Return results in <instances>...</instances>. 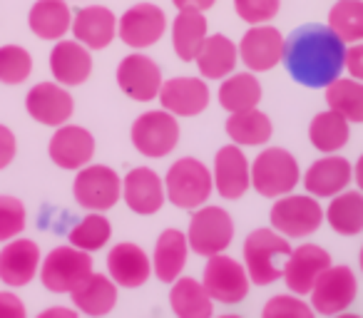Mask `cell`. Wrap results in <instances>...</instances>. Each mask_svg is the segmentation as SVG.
Listing matches in <instances>:
<instances>
[{
	"label": "cell",
	"instance_id": "obj_1",
	"mask_svg": "<svg viewBox=\"0 0 363 318\" xmlns=\"http://www.w3.org/2000/svg\"><path fill=\"white\" fill-rule=\"evenodd\" d=\"M281 62L294 82L321 90L341 77L346 67V42L328 25L306 23L284 38Z\"/></svg>",
	"mask_w": 363,
	"mask_h": 318
},
{
	"label": "cell",
	"instance_id": "obj_2",
	"mask_svg": "<svg viewBox=\"0 0 363 318\" xmlns=\"http://www.w3.org/2000/svg\"><path fill=\"white\" fill-rule=\"evenodd\" d=\"M244 266L257 286H272L281 278V268L291 254V244L277 229H254L244 242Z\"/></svg>",
	"mask_w": 363,
	"mask_h": 318
},
{
	"label": "cell",
	"instance_id": "obj_3",
	"mask_svg": "<svg viewBox=\"0 0 363 318\" xmlns=\"http://www.w3.org/2000/svg\"><path fill=\"white\" fill-rule=\"evenodd\" d=\"M252 189L267 199H279L291 194L301 182L296 157L284 147H267L252 162Z\"/></svg>",
	"mask_w": 363,
	"mask_h": 318
},
{
	"label": "cell",
	"instance_id": "obj_4",
	"mask_svg": "<svg viewBox=\"0 0 363 318\" xmlns=\"http://www.w3.org/2000/svg\"><path fill=\"white\" fill-rule=\"evenodd\" d=\"M167 202H172L177 209H199L207 204V199L214 192V179L207 164L194 159V157H182L167 169L164 177Z\"/></svg>",
	"mask_w": 363,
	"mask_h": 318
},
{
	"label": "cell",
	"instance_id": "obj_5",
	"mask_svg": "<svg viewBox=\"0 0 363 318\" xmlns=\"http://www.w3.org/2000/svg\"><path fill=\"white\" fill-rule=\"evenodd\" d=\"M187 242H189V251H194L197 256L204 259L227 251L234 242L232 214L222 207L202 204L199 209H194L192 219H189Z\"/></svg>",
	"mask_w": 363,
	"mask_h": 318
},
{
	"label": "cell",
	"instance_id": "obj_6",
	"mask_svg": "<svg viewBox=\"0 0 363 318\" xmlns=\"http://www.w3.org/2000/svg\"><path fill=\"white\" fill-rule=\"evenodd\" d=\"M272 229L286 239H306L323 224V209L311 194H284L272 207Z\"/></svg>",
	"mask_w": 363,
	"mask_h": 318
},
{
	"label": "cell",
	"instance_id": "obj_7",
	"mask_svg": "<svg viewBox=\"0 0 363 318\" xmlns=\"http://www.w3.org/2000/svg\"><path fill=\"white\" fill-rule=\"evenodd\" d=\"M132 147L147 159H162L179 144V122L167 110H150L132 122Z\"/></svg>",
	"mask_w": 363,
	"mask_h": 318
},
{
	"label": "cell",
	"instance_id": "obj_8",
	"mask_svg": "<svg viewBox=\"0 0 363 318\" xmlns=\"http://www.w3.org/2000/svg\"><path fill=\"white\" fill-rule=\"evenodd\" d=\"M72 197L87 212H107L122 199V177L107 164H85L77 169Z\"/></svg>",
	"mask_w": 363,
	"mask_h": 318
},
{
	"label": "cell",
	"instance_id": "obj_9",
	"mask_svg": "<svg viewBox=\"0 0 363 318\" xmlns=\"http://www.w3.org/2000/svg\"><path fill=\"white\" fill-rule=\"evenodd\" d=\"M92 273V256L90 251L72 246H57L40 261V281L52 293H70L80 286Z\"/></svg>",
	"mask_w": 363,
	"mask_h": 318
},
{
	"label": "cell",
	"instance_id": "obj_10",
	"mask_svg": "<svg viewBox=\"0 0 363 318\" xmlns=\"http://www.w3.org/2000/svg\"><path fill=\"white\" fill-rule=\"evenodd\" d=\"M204 288L209 291L212 301L217 303H242L249 296V286L252 278L247 273V266L237 259H232L229 254H214L207 256V266H204Z\"/></svg>",
	"mask_w": 363,
	"mask_h": 318
},
{
	"label": "cell",
	"instance_id": "obj_11",
	"mask_svg": "<svg viewBox=\"0 0 363 318\" xmlns=\"http://www.w3.org/2000/svg\"><path fill=\"white\" fill-rule=\"evenodd\" d=\"M311 308L321 316L343 313L358 296V281L351 266H328L311 288Z\"/></svg>",
	"mask_w": 363,
	"mask_h": 318
},
{
	"label": "cell",
	"instance_id": "obj_12",
	"mask_svg": "<svg viewBox=\"0 0 363 318\" xmlns=\"http://www.w3.org/2000/svg\"><path fill=\"white\" fill-rule=\"evenodd\" d=\"M167 30V16L155 3H137L117 18V35L132 50H145L162 40Z\"/></svg>",
	"mask_w": 363,
	"mask_h": 318
},
{
	"label": "cell",
	"instance_id": "obj_13",
	"mask_svg": "<svg viewBox=\"0 0 363 318\" xmlns=\"http://www.w3.org/2000/svg\"><path fill=\"white\" fill-rule=\"evenodd\" d=\"M239 62L247 65L252 72H269L277 65H281L284 57V35L279 28L262 23V25H252L242 35L237 45Z\"/></svg>",
	"mask_w": 363,
	"mask_h": 318
},
{
	"label": "cell",
	"instance_id": "obj_14",
	"mask_svg": "<svg viewBox=\"0 0 363 318\" xmlns=\"http://www.w3.org/2000/svg\"><path fill=\"white\" fill-rule=\"evenodd\" d=\"M162 82H164V77H162L160 65L140 50L122 57L120 65H117V85L135 102L157 100Z\"/></svg>",
	"mask_w": 363,
	"mask_h": 318
},
{
	"label": "cell",
	"instance_id": "obj_15",
	"mask_svg": "<svg viewBox=\"0 0 363 318\" xmlns=\"http://www.w3.org/2000/svg\"><path fill=\"white\" fill-rule=\"evenodd\" d=\"M331 266V254L318 244H301V246L291 249L281 268V278L286 288L296 296H308L326 268Z\"/></svg>",
	"mask_w": 363,
	"mask_h": 318
},
{
	"label": "cell",
	"instance_id": "obj_16",
	"mask_svg": "<svg viewBox=\"0 0 363 318\" xmlns=\"http://www.w3.org/2000/svg\"><path fill=\"white\" fill-rule=\"evenodd\" d=\"M157 100L174 117H197L209 107L212 92L204 77H172L162 82Z\"/></svg>",
	"mask_w": 363,
	"mask_h": 318
},
{
	"label": "cell",
	"instance_id": "obj_17",
	"mask_svg": "<svg viewBox=\"0 0 363 318\" xmlns=\"http://www.w3.org/2000/svg\"><path fill=\"white\" fill-rule=\"evenodd\" d=\"M252 164L239 144H224L214 157V189L222 199H242L252 189Z\"/></svg>",
	"mask_w": 363,
	"mask_h": 318
},
{
	"label": "cell",
	"instance_id": "obj_18",
	"mask_svg": "<svg viewBox=\"0 0 363 318\" xmlns=\"http://www.w3.org/2000/svg\"><path fill=\"white\" fill-rule=\"evenodd\" d=\"M48 154L60 169L77 172L80 167L90 164V159L95 157V137L85 127L65 122L55 127V135L50 137V144H48Z\"/></svg>",
	"mask_w": 363,
	"mask_h": 318
},
{
	"label": "cell",
	"instance_id": "obj_19",
	"mask_svg": "<svg viewBox=\"0 0 363 318\" xmlns=\"http://www.w3.org/2000/svg\"><path fill=\"white\" fill-rule=\"evenodd\" d=\"M122 202L140 217H152L167 202L164 179L150 167H135L122 179Z\"/></svg>",
	"mask_w": 363,
	"mask_h": 318
},
{
	"label": "cell",
	"instance_id": "obj_20",
	"mask_svg": "<svg viewBox=\"0 0 363 318\" xmlns=\"http://www.w3.org/2000/svg\"><path fill=\"white\" fill-rule=\"evenodd\" d=\"M26 110L35 122L45 127H60L75 112V102L60 82H38L26 97Z\"/></svg>",
	"mask_w": 363,
	"mask_h": 318
},
{
	"label": "cell",
	"instance_id": "obj_21",
	"mask_svg": "<svg viewBox=\"0 0 363 318\" xmlns=\"http://www.w3.org/2000/svg\"><path fill=\"white\" fill-rule=\"evenodd\" d=\"M353 182V164L346 157L336 154H323L321 159L311 164L306 169V174H301V184L306 189V194L316 199H331L338 192L348 189V184Z\"/></svg>",
	"mask_w": 363,
	"mask_h": 318
},
{
	"label": "cell",
	"instance_id": "obj_22",
	"mask_svg": "<svg viewBox=\"0 0 363 318\" xmlns=\"http://www.w3.org/2000/svg\"><path fill=\"white\" fill-rule=\"evenodd\" d=\"M40 246L30 239H11L0 251V281L6 286H28L40 271Z\"/></svg>",
	"mask_w": 363,
	"mask_h": 318
},
{
	"label": "cell",
	"instance_id": "obj_23",
	"mask_svg": "<svg viewBox=\"0 0 363 318\" xmlns=\"http://www.w3.org/2000/svg\"><path fill=\"white\" fill-rule=\"evenodd\" d=\"M107 273L122 288H140L152 276V256L132 242H120L107 254Z\"/></svg>",
	"mask_w": 363,
	"mask_h": 318
},
{
	"label": "cell",
	"instance_id": "obj_24",
	"mask_svg": "<svg viewBox=\"0 0 363 318\" xmlns=\"http://www.w3.org/2000/svg\"><path fill=\"white\" fill-rule=\"evenodd\" d=\"M72 35L90 50H105L117 38V16L105 6H87L72 16Z\"/></svg>",
	"mask_w": 363,
	"mask_h": 318
},
{
	"label": "cell",
	"instance_id": "obj_25",
	"mask_svg": "<svg viewBox=\"0 0 363 318\" xmlns=\"http://www.w3.org/2000/svg\"><path fill=\"white\" fill-rule=\"evenodd\" d=\"M50 72L60 85H82L92 75L90 47L77 40H57L50 50Z\"/></svg>",
	"mask_w": 363,
	"mask_h": 318
},
{
	"label": "cell",
	"instance_id": "obj_26",
	"mask_svg": "<svg viewBox=\"0 0 363 318\" xmlns=\"http://www.w3.org/2000/svg\"><path fill=\"white\" fill-rule=\"evenodd\" d=\"M189 259V242L187 234L179 229H164L155 244L152 254V273L162 283H172L174 278L182 276Z\"/></svg>",
	"mask_w": 363,
	"mask_h": 318
},
{
	"label": "cell",
	"instance_id": "obj_27",
	"mask_svg": "<svg viewBox=\"0 0 363 318\" xmlns=\"http://www.w3.org/2000/svg\"><path fill=\"white\" fill-rule=\"evenodd\" d=\"M194 62H197V70L204 80H224L237 70L239 50L227 35L214 33V35L204 38Z\"/></svg>",
	"mask_w": 363,
	"mask_h": 318
},
{
	"label": "cell",
	"instance_id": "obj_28",
	"mask_svg": "<svg viewBox=\"0 0 363 318\" xmlns=\"http://www.w3.org/2000/svg\"><path fill=\"white\" fill-rule=\"evenodd\" d=\"M72 303L85 316H107L117 306V283L107 273L92 271L80 286L70 291Z\"/></svg>",
	"mask_w": 363,
	"mask_h": 318
},
{
	"label": "cell",
	"instance_id": "obj_29",
	"mask_svg": "<svg viewBox=\"0 0 363 318\" xmlns=\"http://www.w3.org/2000/svg\"><path fill=\"white\" fill-rule=\"evenodd\" d=\"M28 25L40 40H62L72 28V11L67 0H38L28 13Z\"/></svg>",
	"mask_w": 363,
	"mask_h": 318
},
{
	"label": "cell",
	"instance_id": "obj_30",
	"mask_svg": "<svg viewBox=\"0 0 363 318\" xmlns=\"http://www.w3.org/2000/svg\"><path fill=\"white\" fill-rule=\"evenodd\" d=\"M169 306L179 318H209L214 313V301L202 281L192 276H179L172 281Z\"/></svg>",
	"mask_w": 363,
	"mask_h": 318
},
{
	"label": "cell",
	"instance_id": "obj_31",
	"mask_svg": "<svg viewBox=\"0 0 363 318\" xmlns=\"http://www.w3.org/2000/svg\"><path fill=\"white\" fill-rule=\"evenodd\" d=\"M348 140H351V122L346 117L333 112L331 107L313 115L308 125V142L313 149H318L321 154H336L348 144Z\"/></svg>",
	"mask_w": 363,
	"mask_h": 318
},
{
	"label": "cell",
	"instance_id": "obj_32",
	"mask_svg": "<svg viewBox=\"0 0 363 318\" xmlns=\"http://www.w3.org/2000/svg\"><path fill=\"white\" fill-rule=\"evenodd\" d=\"M326 222L341 237L363 234V192L361 189H343L331 197L326 207Z\"/></svg>",
	"mask_w": 363,
	"mask_h": 318
},
{
	"label": "cell",
	"instance_id": "obj_33",
	"mask_svg": "<svg viewBox=\"0 0 363 318\" xmlns=\"http://www.w3.org/2000/svg\"><path fill=\"white\" fill-rule=\"evenodd\" d=\"M207 38V18L199 11H179L172 21V47L182 62H194Z\"/></svg>",
	"mask_w": 363,
	"mask_h": 318
},
{
	"label": "cell",
	"instance_id": "obj_34",
	"mask_svg": "<svg viewBox=\"0 0 363 318\" xmlns=\"http://www.w3.org/2000/svg\"><path fill=\"white\" fill-rule=\"evenodd\" d=\"M227 135L239 147H262L272 140L274 125L267 112H262L259 107H252V110L229 112Z\"/></svg>",
	"mask_w": 363,
	"mask_h": 318
},
{
	"label": "cell",
	"instance_id": "obj_35",
	"mask_svg": "<svg viewBox=\"0 0 363 318\" xmlns=\"http://www.w3.org/2000/svg\"><path fill=\"white\" fill-rule=\"evenodd\" d=\"M217 100L222 105V110L227 112L252 110V107H259V102H262V82L257 80V75L252 70L232 72L219 85Z\"/></svg>",
	"mask_w": 363,
	"mask_h": 318
},
{
	"label": "cell",
	"instance_id": "obj_36",
	"mask_svg": "<svg viewBox=\"0 0 363 318\" xmlns=\"http://www.w3.org/2000/svg\"><path fill=\"white\" fill-rule=\"evenodd\" d=\"M326 105L351 125H363V82L356 77L333 80L326 87Z\"/></svg>",
	"mask_w": 363,
	"mask_h": 318
},
{
	"label": "cell",
	"instance_id": "obj_37",
	"mask_svg": "<svg viewBox=\"0 0 363 318\" xmlns=\"http://www.w3.org/2000/svg\"><path fill=\"white\" fill-rule=\"evenodd\" d=\"M326 25L346 45L363 42V0H336L328 11Z\"/></svg>",
	"mask_w": 363,
	"mask_h": 318
},
{
	"label": "cell",
	"instance_id": "obj_38",
	"mask_svg": "<svg viewBox=\"0 0 363 318\" xmlns=\"http://www.w3.org/2000/svg\"><path fill=\"white\" fill-rule=\"evenodd\" d=\"M67 239H70L72 246L82 249V251H100L112 239V224L102 212H90L85 219H80L70 229V237Z\"/></svg>",
	"mask_w": 363,
	"mask_h": 318
},
{
	"label": "cell",
	"instance_id": "obj_39",
	"mask_svg": "<svg viewBox=\"0 0 363 318\" xmlns=\"http://www.w3.org/2000/svg\"><path fill=\"white\" fill-rule=\"evenodd\" d=\"M33 57L23 45L0 47V82L3 85H21L30 77Z\"/></svg>",
	"mask_w": 363,
	"mask_h": 318
},
{
	"label": "cell",
	"instance_id": "obj_40",
	"mask_svg": "<svg viewBox=\"0 0 363 318\" xmlns=\"http://www.w3.org/2000/svg\"><path fill=\"white\" fill-rule=\"evenodd\" d=\"M26 204L16 197H0V242L21 237L26 229Z\"/></svg>",
	"mask_w": 363,
	"mask_h": 318
},
{
	"label": "cell",
	"instance_id": "obj_41",
	"mask_svg": "<svg viewBox=\"0 0 363 318\" xmlns=\"http://www.w3.org/2000/svg\"><path fill=\"white\" fill-rule=\"evenodd\" d=\"M264 318H311L313 308L306 301L296 296V293H279L272 296V301L264 306Z\"/></svg>",
	"mask_w": 363,
	"mask_h": 318
},
{
	"label": "cell",
	"instance_id": "obj_42",
	"mask_svg": "<svg viewBox=\"0 0 363 318\" xmlns=\"http://www.w3.org/2000/svg\"><path fill=\"white\" fill-rule=\"evenodd\" d=\"M281 0H234V11L249 25L272 23L279 16Z\"/></svg>",
	"mask_w": 363,
	"mask_h": 318
},
{
	"label": "cell",
	"instance_id": "obj_43",
	"mask_svg": "<svg viewBox=\"0 0 363 318\" xmlns=\"http://www.w3.org/2000/svg\"><path fill=\"white\" fill-rule=\"evenodd\" d=\"M18 154V140L13 135L11 127L0 125V169H6L8 164L16 159Z\"/></svg>",
	"mask_w": 363,
	"mask_h": 318
},
{
	"label": "cell",
	"instance_id": "obj_44",
	"mask_svg": "<svg viewBox=\"0 0 363 318\" xmlns=\"http://www.w3.org/2000/svg\"><path fill=\"white\" fill-rule=\"evenodd\" d=\"M26 303L11 291H0V318H26Z\"/></svg>",
	"mask_w": 363,
	"mask_h": 318
},
{
	"label": "cell",
	"instance_id": "obj_45",
	"mask_svg": "<svg viewBox=\"0 0 363 318\" xmlns=\"http://www.w3.org/2000/svg\"><path fill=\"white\" fill-rule=\"evenodd\" d=\"M346 70L351 77L363 82V42H353L346 47Z\"/></svg>",
	"mask_w": 363,
	"mask_h": 318
},
{
	"label": "cell",
	"instance_id": "obj_46",
	"mask_svg": "<svg viewBox=\"0 0 363 318\" xmlns=\"http://www.w3.org/2000/svg\"><path fill=\"white\" fill-rule=\"evenodd\" d=\"M172 3H174L177 11H199V13H204V11H209L217 0H172Z\"/></svg>",
	"mask_w": 363,
	"mask_h": 318
},
{
	"label": "cell",
	"instance_id": "obj_47",
	"mask_svg": "<svg viewBox=\"0 0 363 318\" xmlns=\"http://www.w3.org/2000/svg\"><path fill=\"white\" fill-rule=\"evenodd\" d=\"M77 308H62V306H55V308H45V311L40 313V318H55V316H60V318H77Z\"/></svg>",
	"mask_w": 363,
	"mask_h": 318
},
{
	"label": "cell",
	"instance_id": "obj_48",
	"mask_svg": "<svg viewBox=\"0 0 363 318\" xmlns=\"http://www.w3.org/2000/svg\"><path fill=\"white\" fill-rule=\"evenodd\" d=\"M353 182H356V187L363 192V154L356 159V164H353Z\"/></svg>",
	"mask_w": 363,
	"mask_h": 318
},
{
	"label": "cell",
	"instance_id": "obj_49",
	"mask_svg": "<svg viewBox=\"0 0 363 318\" xmlns=\"http://www.w3.org/2000/svg\"><path fill=\"white\" fill-rule=\"evenodd\" d=\"M358 266H361V271H363V246H361V251H358Z\"/></svg>",
	"mask_w": 363,
	"mask_h": 318
}]
</instances>
